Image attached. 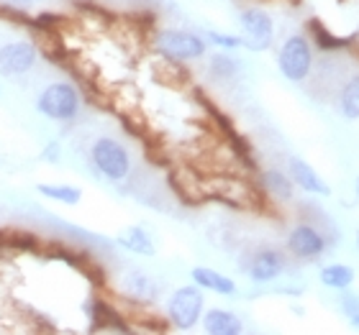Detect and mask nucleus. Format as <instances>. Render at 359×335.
<instances>
[{
    "label": "nucleus",
    "instance_id": "nucleus-10",
    "mask_svg": "<svg viewBox=\"0 0 359 335\" xmlns=\"http://www.w3.org/2000/svg\"><path fill=\"white\" fill-rule=\"evenodd\" d=\"M285 269V261L283 256L277 251H262L257 253L255 261H252V266H249V274H252V279L259 284L264 282H272V279H277V276L283 274Z\"/></svg>",
    "mask_w": 359,
    "mask_h": 335
},
{
    "label": "nucleus",
    "instance_id": "nucleus-12",
    "mask_svg": "<svg viewBox=\"0 0 359 335\" xmlns=\"http://www.w3.org/2000/svg\"><path fill=\"white\" fill-rule=\"evenodd\" d=\"M116 241H118L123 248H128V251H134V253H142V256H154V251H157L149 238V233L144 231V228H139V225L123 228Z\"/></svg>",
    "mask_w": 359,
    "mask_h": 335
},
{
    "label": "nucleus",
    "instance_id": "nucleus-18",
    "mask_svg": "<svg viewBox=\"0 0 359 335\" xmlns=\"http://www.w3.org/2000/svg\"><path fill=\"white\" fill-rule=\"evenodd\" d=\"M341 113L346 118H359V75L352 77L341 92Z\"/></svg>",
    "mask_w": 359,
    "mask_h": 335
},
{
    "label": "nucleus",
    "instance_id": "nucleus-15",
    "mask_svg": "<svg viewBox=\"0 0 359 335\" xmlns=\"http://www.w3.org/2000/svg\"><path fill=\"white\" fill-rule=\"evenodd\" d=\"M321 282L326 284V287H334V290H346V287L354 282V271L349 266L334 264V266H326L321 271Z\"/></svg>",
    "mask_w": 359,
    "mask_h": 335
},
{
    "label": "nucleus",
    "instance_id": "nucleus-16",
    "mask_svg": "<svg viewBox=\"0 0 359 335\" xmlns=\"http://www.w3.org/2000/svg\"><path fill=\"white\" fill-rule=\"evenodd\" d=\"M126 290H128V294L136 299H154V294H157V284L151 282L147 274H128Z\"/></svg>",
    "mask_w": 359,
    "mask_h": 335
},
{
    "label": "nucleus",
    "instance_id": "nucleus-5",
    "mask_svg": "<svg viewBox=\"0 0 359 335\" xmlns=\"http://www.w3.org/2000/svg\"><path fill=\"white\" fill-rule=\"evenodd\" d=\"M241 29H244V38L241 44L252 49V52H264L272 46L275 38V23L264 10H244L239 18Z\"/></svg>",
    "mask_w": 359,
    "mask_h": 335
},
{
    "label": "nucleus",
    "instance_id": "nucleus-17",
    "mask_svg": "<svg viewBox=\"0 0 359 335\" xmlns=\"http://www.w3.org/2000/svg\"><path fill=\"white\" fill-rule=\"evenodd\" d=\"M264 187H267L269 192H272V197H277V200H290L292 197L290 177H285L280 171H267L264 174Z\"/></svg>",
    "mask_w": 359,
    "mask_h": 335
},
{
    "label": "nucleus",
    "instance_id": "nucleus-6",
    "mask_svg": "<svg viewBox=\"0 0 359 335\" xmlns=\"http://www.w3.org/2000/svg\"><path fill=\"white\" fill-rule=\"evenodd\" d=\"M157 49L167 59H198L205 54V41L187 31H165L157 38Z\"/></svg>",
    "mask_w": 359,
    "mask_h": 335
},
{
    "label": "nucleus",
    "instance_id": "nucleus-22",
    "mask_svg": "<svg viewBox=\"0 0 359 335\" xmlns=\"http://www.w3.org/2000/svg\"><path fill=\"white\" fill-rule=\"evenodd\" d=\"M352 322L359 328V313H354V315H352Z\"/></svg>",
    "mask_w": 359,
    "mask_h": 335
},
{
    "label": "nucleus",
    "instance_id": "nucleus-9",
    "mask_svg": "<svg viewBox=\"0 0 359 335\" xmlns=\"http://www.w3.org/2000/svg\"><path fill=\"white\" fill-rule=\"evenodd\" d=\"M290 177H292V182H295L300 190H306V192H313V194H329L331 192L329 185L318 177V171L298 157L290 159Z\"/></svg>",
    "mask_w": 359,
    "mask_h": 335
},
{
    "label": "nucleus",
    "instance_id": "nucleus-8",
    "mask_svg": "<svg viewBox=\"0 0 359 335\" xmlns=\"http://www.w3.org/2000/svg\"><path fill=\"white\" fill-rule=\"evenodd\" d=\"M287 246H290V251L295 253V256H300V259H313V256H318V253L326 248V241H323L321 233L316 231V228H311V225H298V228L290 233Z\"/></svg>",
    "mask_w": 359,
    "mask_h": 335
},
{
    "label": "nucleus",
    "instance_id": "nucleus-4",
    "mask_svg": "<svg viewBox=\"0 0 359 335\" xmlns=\"http://www.w3.org/2000/svg\"><path fill=\"white\" fill-rule=\"evenodd\" d=\"M203 313V294L198 287H180L170 297V305H167V315H170V322L180 330H190L195 322L201 320Z\"/></svg>",
    "mask_w": 359,
    "mask_h": 335
},
{
    "label": "nucleus",
    "instance_id": "nucleus-11",
    "mask_svg": "<svg viewBox=\"0 0 359 335\" xmlns=\"http://www.w3.org/2000/svg\"><path fill=\"white\" fill-rule=\"evenodd\" d=\"M190 276H193V282L198 284V287L216 292V294H233V292H236V284H233L231 279H229V276L213 271V269L195 266L193 274H190Z\"/></svg>",
    "mask_w": 359,
    "mask_h": 335
},
{
    "label": "nucleus",
    "instance_id": "nucleus-23",
    "mask_svg": "<svg viewBox=\"0 0 359 335\" xmlns=\"http://www.w3.org/2000/svg\"><path fill=\"white\" fill-rule=\"evenodd\" d=\"M0 90H3V87H0Z\"/></svg>",
    "mask_w": 359,
    "mask_h": 335
},
{
    "label": "nucleus",
    "instance_id": "nucleus-14",
    "mask_svg": "<svg viewBox=\"0 0 359 335\" xmlns=\"http://www.w3.org/2000/svg\"><path fill=\"white\" fill-rule=\"evenodd\" d=\"M36 190L39 194H44V197H49L54 202H62V205H77L80 197H83V192L72 185H39Z\"/></svg>",
    "mask_w": 359,
    "mask_h": 335
},
{
    "label": "nucleus",
    "instance_id": "nucleus-21",
    "mask_svg": "<svg viewBox=\"0 0 359 335\" xmlns=\"http://www.w3.org/2000/svg\"><path fill=\"white\" fill-rule=\"evenodd\" d=\"M344 310L349 315L359 313V297H344Z\"/></svg>",
    "mask_w": 359,
    "mask_h": 335
},
{
    "label": "nucleus",
    "instance_id": "nucleus-19",
    "mask_svg": "<svg viewBox=\"0 0 359 335\" xmlns=\"http://www.w3.org/2000/svg\"><path fill=\"white\" fill-rule=\"evenodd\" d=\"M311 29H316V38H318V44L323 46V49H337V46H344L346 41L344 38H337V36H331L329 31H323L318 23H311Z\"/></svg>",
    "mask_w": 359,
    "mask_h": 335
},
{
    "label": "nucleus",
    "instance_id": "nucleus-1",
    "mask_svg": "<svg viewBox=\"0 0 359 335\" xmlns=\"http://www.w3.org/2000/svg\"><path fill=\"white\" fill-rule=\"evenodd\" d=\"M80 108L77 90L67 83H54L44 87V92L36 97V111L49 120H72Z\"/></svg>",
    "mask_w": 359,
    "mask_h": 335
},
{
    "label": "nucleus",
    "instance_id": "nucleus-2",
    "mask_svg": "<svg viewBox=\"0 0 359 335\" xmlns=\"http://www.w3.org/2000/svg\"><path fill=\"white\" fill-rule=\"evenodd\" d=\"M90 159H93V164L95 169L103 174L105 179H111V182H121V179L128 177V169H131V159H128V151L121 146L116 138H97L93 143V149H90Z\"/></svg>",
    "mask_w": 359,
    "mask_h": 335
},
{
    "label": "nucleus",
    "instance_id": "nucleus-13",
    "mask_svg": "<svg viewBox=\"0 0 359 335\" xmlns=\"http://www.w3.org/2000/svg\"><path fill=\"white\" fill-rule=\"evenodd\" d=\"M205 330L213 335H236L241 333V320L229 310H210L203 320Z\"/></svg>",
    "mask_w": 359,
    "mask_h": 335
},
{
    "label": "nucleus",
    "instance_id": "nucleus-20",
    "mask_svg": "<svg viewBox=\"0 0 359 335\" xmlns=\"http://www.w3.org/2000/svg\"><path fill=\"white\" fill-rule=\"evenodd\" d=\"M210 41L218 46H226V49H233V46L241 44V38L236 36H224V34H216V31H210Z\"/></svg>",
    "mask_w": 359,
    "mask_h": 335
},
{
    "label": "nucleus",
    "instance_id": "nucleus-3",
    "mask_svg": "<svg viewBox=\"0 0 359 335\" xmlns=\"http://www.w3.org/2000/svg\"><path fill=\"white\" fill-rule=\"evenodd\" d=\"M311 62H313V54H311V46L303 36H290L280 49V57H277V64H280V72H283L290 83H300L306 80L308 72H311Z\"/></svg>",
    "mask_w": 359,
    "mask_h": 335
},
{
    "label": "nucleus",
    "instance_id": "nucleus-7",
    "mask_svg": "<svg viewBox=\"0 0 359 335\" xmlns=\"http://www.w3.org/2000/svg\"><path fill=\"white\" fill-rule=\"evenodd\" d=\"M36 62V46L31 41H11L0 46V75L18 77L26 75Z\"/></svg>",
    "mask_w": 359,
    "mask_h": 335
}]
</instances>
